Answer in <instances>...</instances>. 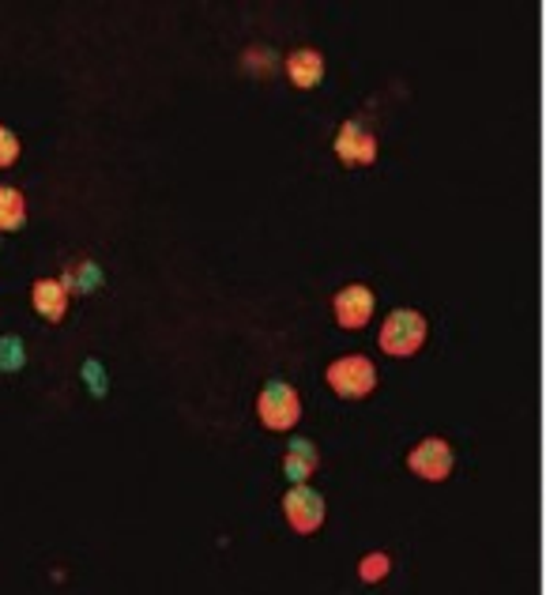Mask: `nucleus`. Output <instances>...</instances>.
Here are the masks:
<instances>
[{"mask_svg": "<svg viewBox=\"0 0 546 595\" xmlns=\"http://www.w3.org/2000/svg\"><path fill=\"white\" fill-rule=\"evenodd\" d=\"M257 415H260V422H264V430L283 434V430H291L294 422L302 419L298 392H294L287 381H268L264 392H260V400H257Z\"/></svg>", "mask_w": 546, "mask_h": 595, "instance_id": "3", "label": "nucleus"}, {"mask_svg": "<svg viewBox=\"0 0 546 595\" xmlns=\"http://www.w3.org/2000/svg\"><path fill=\"white\" fill-rule=\"evenodd\" d=\"M283 513H287V524L298 536H314L325 524V497L314 487H306V482H294L287 497H283Z\"/></svg>", "mask_w": 546, "mask_h": 595, "instance_id": "5", "label": "nucleus"}, {"mask_svg": "<svg viewBox=\"0 0 546 595\" xmlns=\"http://www.w3.org/2000/svg\"><path fill=\"white\" fill-rule=\"evenodd\" d=\"M388 569H393V558L380 554V550H377V554H366V558L359 562V576H362V581L374 584V581H385Z\"/></svg>", "mask_w": 546, "mask_h": 595, "instance_id": "12", "label": "nucleus"}, {"mask_svg": "<svg viewBox=\"0 0 546 595\" xmlns=\"http://www.w3.org/2000/svg\"><path fill=\"white\" fill-rule=\"evenodd\" d=\"M453 445L445 442V437H426V442H419L407 453V468H411V476L426 479V482H445L453 476Z\"/></svg>", "mask_w": 546, "mask_h": 595, "instance_id": "4", "label": "nucleus"}, {"mask_svg": "<svg viewBox=\"0 0 546 595\" xmlns=\"http://www.w3.org/2000/svg\"><path fill=\"white\" fill-rule=\"evenodd\" d=\"M287 76L294 88L302 91H314L320 80H325V57L317 54V49H294L287 57Z\"/></svg>", "mask_w": 546, "mask_h": 595, "instance_id": "9", "label": "nucleus"}, {"mask_svg": "<svg viewBox=\"0 0 546 595\" xmlns=\"http://www.w3.org/2000/svg\"><path fill=\"white\" fill-rule=\"evenodd\" d=\"M27 222V201L20 188L0 185V230H20Z\"/></svg>", "mask_w": 546, "mask_h": 595, "instance_id": "11", "label": "nucleus"}, {"mask_svg": "<svg viewBox=\"0 0 546 595\" xmlns=\"http://www.w3.org/2000/svg\"><path fill=\"white\" fill-rule=\"evenodd\" d=\"M328 385H332L335 396L343 400H366L377 388V366L366 355H343L328 366Z\"/></svg>", "mask_w": 546, "mask_h": 595, "instance_id": "2", "label": "nucleus"}, {"mask_svg": "<svg viewBox=\"0 0 546 595\" xmlns=\"http://www.w3.org/2000/svg\"><path fill=\"white\" fill-rule=\"evenodd\" d=\"M374 306H377L374 290L362 287V283H351V287H343L340 295H335L332 313L346 332H362V328L369 324V317H374Z\"/></svg>", "mask_w": 546, "mask_h": 595, "instance_id": "6", "label": "nucleus"}, {"mask_svg": "<svg viewBox=\"0 0 546 595\" xmlns=\"http://www.w3.org/2000/svg\"><path fill=\"white\" fill-rule=\"evenodd\" d=\"M430 335V324L422 313H414V309H393V313L385 317V328H380V351L393 358H411L422 351V343H426Z\"/></svg>", "mask_w": 546, "mask_h": 595, "instance_id": "1", "label": "nucleus"}, {"mask_svg": "<svg viewBox=\"0 0 546 595\" xmlns=\"http://www.w3.org/2000/svg\"><path fill=\"white\" fill-rule=\"evenodd\" d=\"M317 464H320V453L314 442H291L287 456H283V471H287V479H294V482L314 479Z\"/></svg>", "mask_w": 546, "mask_h": 595, "instance_id": "10", "label": "nucleus"}, {"mask_svg": "<svg viewBox=\"0 0 546 595\" xmlns=\"http://www.w3.org/2000/svg\"><path fill=\"white\" fill-rule=\"evenodd\" d=\"M31 301L46 321L60 324L68 317V283L60 279H38L31 287Z\"/></svg>", "mask_w": 546, "mask_h": 595, "instance_id": "8", "label": "nucleus"}, {"mask_svg": "<svg viewBox=\"0 0 546 595\" xmlns=\"http://www.w3.org/2000/svg\"><path fill=\"white\" fill-rule=\"evenodd\" d=\"M335 155H340L343 167H374L377 162L374 133H366L359 121H346L340 133H335Z\"/></svg>", "mask_w": 546, "mask_h": 595, "instance_id": "7", "label": "nucleus"}, {"mask_svg": "<svg viewBox=\"0 0 546 595\" xmlns=\"http://www.w3.org/2000/svg\"><path fill=\"white\" fill-rule=\"evenodd\" d=\"M15 159H20V140H15L12 128L0 125V170H8Z\"/></svg>", "mask_w": 546, "mask_h": 595, "instance_id": "13", "label": "nucleus"}]
</instances>
